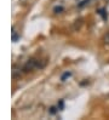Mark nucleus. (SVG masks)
I'll return each mask as SVG.
<instances>
[{
    "mask_svg": "<svg viewBox=\"0 0 109 120\" xmlns=\"http://www.w3.org/2000/svg\"><path fill=\"white\" fill-rule=\"evenodd\" d=\"M104 41H105V44L109 45V32L105 34V37H104Z\"/></svg>",
    "mask_w": 109,
    "mask_h": 120,
    "instance_id": "nucleus-4",
    "label": "nucleus"
},
{
    "mask_svg": "<svg viewBox=\"0 0 109 120\" xmlns=\"http://www.w3.org/2000/svg\"><path fill=\"white\" fill-rule=\"evenodd\" d=\"M69 75H70L69 73H65V74H64V75L62 76V80H64V79H65V78H67V76H69Z\"/></svg>",
    "mask_w": 109,
    "mask_h": 120,
    "instance_id": "nucleus-6",
    "label": "nucleus"
},
{
    "mask_svg": "<svg viewBox=\"0 0 109 120\" xmlns=\"http://www.w3.org/2000/svg\"><path fill=\"white\" fill-rule=\"evenodd\" d=\"M62 10H63V8H56V9H55V12H57V13H58L60 11H62Z\"/></svg>",
    "mask_w": 109,
    "mask_h": 120,
    "instance_id": "nucleus-5",
    "label": "nucleus"
},
{
    "mask_svg": "<svg viewBox=\"0 0 109 120\" xmlns=\"http://www.w3.org/2000/svg\"><path fill=\"white\" fill-rule=\"evenodd\" d=\"M98 13H99V15H101L102 17H103V19H107V15H105V11H104L103 9H101V10L98 11Z\"/></svg>",
    "mask_w": 109,
    "mask_h": 120,
    "instance_id": "nucleus-2",
    "label": "nucleus"
},
{
    "mask_svg": "<svg viewBox=\"0 0 109 120\" xmlns=\"http://www.w3.org/2000/svg\"><path fill=\"white\" fill-rule=\"evenodd\" d=\"M17 39H18V37H17V34H16V32H12V40L13 41H17Z\"/></svg>",
    "mask_w": 109,
    "mask_h": 120,
    "instance_id": "nucleus-3",
    "label": "nucleus"
},
{
    "mask_svg": "<svg viewBox=\"0 0 109 120\" xmlns=\"http://www.w3.org/2000/svg\"><path fill=\"white\" fill-rule=\"evenodd\" d=\"M46 64L45 61H41V60H30L27 62V64L24 66V70H34V69H41L44 68Z\"/></svg>",
    "mask_w": 109,
    "mask_h": 120,
    "instance_id": "nucleus-1",
    "label": "nucleus"
}]
</instances>
